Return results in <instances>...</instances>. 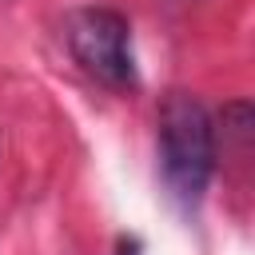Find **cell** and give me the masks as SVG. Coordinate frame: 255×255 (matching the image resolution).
I'll return each mask as SVG.
<instances>
[{
  "label": "cell",
  "mask_w": 255,
  "mask_h": 255,
  "mask_svg": "<svg viewBox=\"0 0 255 255\" xmlns=\"http://www.w3.org/2000/svg\"><path fill=\"white\" fill-rule=\"evenodd\" d=\"M159 163L183 203H195L215 171V124L191 92H167L159 104Z\"/></svg>",
  "instance_id": "1"
},
{
  "label": "cell",
  "mask_w": 255,
  "mask_h": 255,
  "mask_svg": "<svg viewBox=\"0 0 255 255\" xmlns=\"http://www.w3.org/2000/svg\"><path fill=\"white\" fill-rule=\"evenodd\" d=\"M139 251V243H120V255H135Z\"/></svg>",
  "instance_id": "3"
},
{
  "label": "cell",
  "mask_w": 255,
  "mask_h": 255,
  "mask_svg": "<svg viewBox=\"0 0 255 255\" xmlns=\"http://www.w3.org/2000/svg\"><path fill=\"white\" fill-rule=\"evenodd\" d=\"M68 48L76 64L108 88H131V28L112 8H80L68 16Z\"/></svg>",
  "instance_id": "2"
}]
</instances>
